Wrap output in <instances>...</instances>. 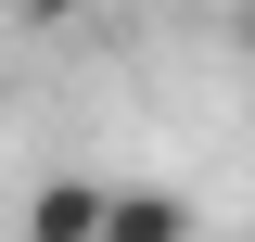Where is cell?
I'll use <instances>...</instances> for the list:
<instances>
[{
    "instance_id": "cell-4",
    "label": "cell",
    "mask_w": 255,
    "mask_h": 242,
    "mask_svg": "<svg viewBox=\"0 0 255 242\" xmlns=\"http://www.w3.org/2000/svg\"><path fill=\"white\" fill-rule=\"evenodd\" d=\"M230 51H243V64H255V0H243V13H230Z\"/></svg>"
},
{
    "instance_id": "cell-1",
    "label": "cell",
    "mask_w": 255,
    "mask_h": 242,
    "mask_svg": "<svg viewBox=\"0 0 255 242\" xmlns=\"http://www.w3.org/2000/svg\"><path fill=\"white\" fill-rule=\"evenodd\" d=\"M13 242H102V179L51 166V179L26 191V230H13Z\"/></svg>"
},
{
    "instance_id": "cell-3",
    "label": "cell",
    "mask_w": 255,
    "mask_h": 242,
    "mask_svg": "<svg viewBox=\"0 0 255 242\" xmlns=\"http://www.w3.org/2000/svg\"><path fill=\"white\" fill-rule=\"evenodd\" d=\"M26 26H77V13H102V0H13Z\"/></svg>"
},
{
    "instance_id": "cell-2",
    "label": "cell",
    "mask_w": 255,
    "mask_h": 242,
    "mask_svg": "<svg viewBox=\"0 0 255 242\" xmlns=\"http://www.w3.org/2000/svg\"><path fill=\"white\" fill-rule=\"evenodd\" d=\"M102 242H191L179 191H102Z\"/></svg>"
}]
</instances>
